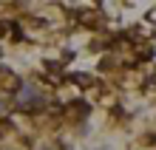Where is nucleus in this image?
<instances>
[{"label":"nucleus","instance_id":"obj_1","mask_svg":"<svg viewBox=\"0 0 156 150\" xmlns=\"http://www.w3.org/2000/svg\"><path fill=\"white\" fill-rule=\"evenodd\" d=\"M3 31H6V26H3V23H0V34H3Z\"/></svg>","mask_w":156,"mask_h":150}]
</instances>
